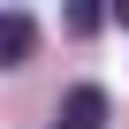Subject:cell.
<instances>
[{
    "instance_id": "3",
    "label": "cell",
    "mask_w": 129,
    "mask_h": 129,
    "mask_svg": "<svg viewBox=\"0 0 129 129\" xmlns=\"http://www.w3.org/2000/svg\"><path fill=\"white\" fill-rule=\"evenodd\" d=\"M99 23H106V8H69V30H76V38H91Z\"/></svg>"
},
{
    "instance_id": "4",
    "label": "cell",
    "mask_w": 129,
    "mask_h": 129,
    "mask_svg": "<svg viewBox=\"0 0 129 129\" xmlns=\"http://www.w3.org/2000/svg\"><path fill=\"white\" fill-rule=\"evenodd\" d=\"M121 23H129V0H121Z\"/></svg>"
},
{
    "instance_id": "1",
    "label": "cell",
    "mask_w": 129,
    "mask_h": 129,
    "mask_svg": "<svg viewBox=\"0 0 129 129\" xmlns=\"http://www.w3.org/2000/svg\"><path fill=\"white\" fill-rule=\"evenodd\" d=\"M99 121H106V91L99 84H76L69 99H61V121L53 129H99Z\"/></svg>"
},
{
    "instance_id": "2",
    "label": "cell",
    "mask_w": 129,
    "mask_h": 129,
    "mask_svg": "<svg viewBox=\"0 0 129 129\" xmlns=\"http://www.w3.org/2000/svg\"><path fill=\"white\" fill-rule=\"evenodd\" d=\"M30 15L23 8H8V15H0V69H23V61H30Z\"/></svg>"
}]
</instances>
